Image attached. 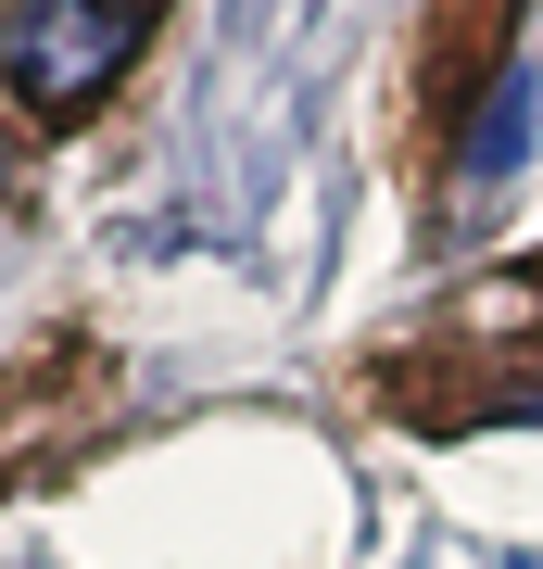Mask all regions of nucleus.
I'll return each instance as SVG.
<instances>
[{
    "label": "nucleus",
    "mask_w": 543,
    "mask_h": 569,
    "mask_svg": "<svg viewBox=\"0 0 543 569\" xmlns=\"http://www.w3.org/2000/svg\"><path fill=\"white\" fill-rule=\"evenodd\" d=\"M127 63H140L127 0H13V26H0V77L26 114H89Z\"/></svg>",
    "instance_id": "obj_1"
},
{
    "label": "nucleus",
    "mask_w": 543,
    "mask_h": 569,
    "mask_svg": "<svg viewBox=\"0 0 543 569\" xmlns=\"http://www.w3.org/2000/svg\"><path fill=\"white\" fill-rule=\"evenodd\" d=\"M531 102H543V63H531V51H505L493 102H481V127H467V164H455V190H467V203H493V190L531 164Z\"/></svg>",
    "instance_id": "obj_2"
}]
</instances>
